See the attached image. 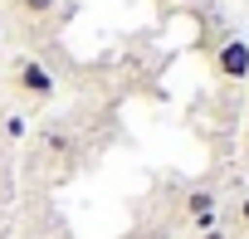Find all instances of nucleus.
<instances>
[{"instance_id": "6e6552de", "label": "nucleus", "mask_w": 249, "mask_h": 239, "mask_svg": "<svg viewBox=\"0 0 249 239\" xmlns=\"http://www.w3.org/2000/svg\"><path fill=\"white\" fill-rule=\"evenodd\" d=\"M244 152H249V127H244Z\"/></svg>"}, {"instance_id": "f03ea898", "label": "nucleus", "mask_w": 249, "mask_h": 239, "mask_svg": "<svg viewBox=\"0 0 249 239\" xmlns=\"http://www.w3.org/2000/svg\"><path fill=\"white\" fill-rule=\"evenodd\" d=\"M215 73L225 83H244L249 78V39H225L215 49Z\"/></svg>"}, {"instance_id": "20e7f679", "label": "nucleus", "mask_w": 249, "mask_h": 239, "mask_svg": "<svg viewBox=\"0 0 249 239\" xmlns=\"http://www.w3.org/2000/svg\"><path fill=\"white\" fill-rule=\"evenodd\" d=\"M0 132H5L10 142H20V137L30 132V122H25V112H5V117H0Z\"/></svg>"}, {"instance_id": "0eeeda50", "label": "nucleus", "mask_w": 249, "mask_h": 239, "mask_svg": "<svg viewBox=\"0 0 249 239\" xmlns=\"http://www.w3.org/2000/svg\"><path fill=\"white\" fill-rule=\"evenodd\" d=\"M200 239H230V234H225V229H205Z\"/></svg>"}, {"instance_id": "f257e3e1", "label": "nucleus", "mask_w": 249, "mask_h": 239, "mask_svg": "<svg viewBox=\"0 0 249 239\" xmlns=\"http://www.w3.org/2000/svg\"><path fill=\"white\" fill-rule=\"evenodd\" d=\"M10 83H15V93L20 98H30V102H49L54 98V73L39 64V59H15V68H10Z\"/></svg>"}, {"instance_id": "39448f33", "label": "nucleus", "mask_w": 249, "mask_h": 239, "mask_svg": "<svg viewBox=\"0 0 249 239\" xmlns=\"http://www.w3.org/2000/svg\"><path fill=\"white\" fill-rule=\"evenodd\" d=\"M59 10V0H20V15H30V20H49Z\"/></svg>"}, {"instance_id": "423d86ee", "label": "nucleus", "mask_w": 249, "mask_h": 239, "mask_svg": "<svg viewBox=\"0 0 249 239\" xmlns=\"http://www.w3.org/2000/svg\"><path fill=\"white\" fill-rule=\"evenodd\" d=\"M230 220H234V229H244V234H249V195H239V200H234Z\"/></svg>"}, {"instance_id": "7ed1b4c3", "label": "nucleus", "mask_w": 249, "mask_h": 239, "mask_svg": "<svg viewBox=\"0 0 249 239\" xmlns=\"http://www.w3.org/2000/svg\"><path fill=\"white\" fill-rule=\"evenodd\" d=\"M186 220L205 234V229H215V220H220V200H215V190H191L186 195Z\"/></svg>"}]
</instances>
